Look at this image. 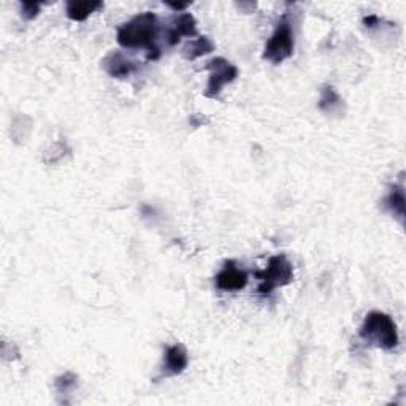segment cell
Wrapping results in <instances>:
<instances>
[{
  "instance_id": "cell-1",
  "label": "cell",
  "mask_w": 406,
  "mask_h": 406,
  "mask_svg": "<svg viewBox=\"0 0 406 406\" xmlns=\"http://www.w3.org/2000/svg\"><path fill=\"white\" fill-rule=\"evenodd\" d=\"M159 34V22L154 13H141L126 22L117 31V42L124 48H152Z\"/></svg>"
},
{
  "instance_id": "cell-2",
  "label": "cell",
  "mask_w": 406,
  "mask_h": 406,
  "mask_svg": "<svg viewBox=\"0 0 406 406\" xmlns=\"http://www.w3.org/2000/svg\"><path fill=\"white\" fill-rule=\"evenodd\" d=\"M361 338L378 346L381 349L392 351L398 345L397 326L391 316L381 311H373L365 317L361 328Z\"/></svg>"
},
{
  "instance_id": "cell-3",
  "label": "cell",
  "mask_w": 406,
  "mask_h": 406,
  "mask_svg": "<svg viewBox=\"0 0 406 406\" xmlns=\"http://www.w3.org/2000/svg\"><path fill=\"white\" fill-rule=\"evenodd\" d=\"M257 278L261 280V286H259V293L267 296L276 287L286 286L292 281L293 270L292 263L287 261L286 256H275L268 261V267L263 272H257Z\"/></svg>"
},
{
  "instance_id": "cell-4",
  "label": "cell",
  "mask_w": 406,
  "mask_h": 406,
  "mask_svg": "<svg viewBox=\"0 0 406 406\" xmlns=\"http://www.w3.org/2000/svg\"><path fill=\"white\" fill-rule=\"evenodd\" d=\"M293 52V34L289 24L281 22L275 34L270 37L263 57L273 64H281L289 59Z\"/></svg>"
},
{
  "instance_id": "cell-5",
  "label": "cell",
  "mask_w": 406,
  "mask_h": 406,
  "mask_svg": "<svg viewBox=\"0 0 406 406\" xmlns=\"http://www.w3.org/2000/svg\"><path fill=\"white\" fill-rule=\"evenodd\" d=\"M208 68L211 70V75H210L208 87H207V92H205V96L216 99L221 94L222 87L229 83H232V81L237 78L238 68L232 66L231 62L222 57H216L213 59V61H210Z\"/></svg>"
},
{
  "instance_id": "cell-6",
  "label": "cell",
  "mask_w": 406,
  "mask_h": 406,
  "mask_svg": "<svg viewBox=\"0 0 406 406\" xmlns=\"http://www.w3.org/2000/svg\"><path fill=\"white\" fill-rule=\"evenodd\" d=\"M246 284H248V275L235 266V262L226 263V267L216 276L217 289L226 292L241 291L243 287H246Z\"/></svg>"
},
{
  "instance_id": "cell-7",
  "label": "cell",
  "mask_w": 406,
  "mask_h": 406,
  "mask_svg": "<svg viewBox=\"0 0 406 406\" xmlns=\"http://www.w3.org/2000/svg\"><path fill=\"white\" fill-rule=\"evenodd\" d=\"M102 66L105 68V72L110 76H113V78H127V76H131L135 72L133 62L129 61V59L119 51L110 52V55L103 59Z\"/></svg>"
},
{
  "instance_id": "cell-8",
  "label": "cell",
  "mask_w": 406,
  "mask_h": 406,
  "mask_svg": "<svg viewBox=\"0 0 406 406\" xmlns=\"http://www.w3.org/2000/svg\"><path fill=\"white\" fill-rule=\"evenodd\" d=\"M194 35H197L196 20L189 13H182L173 21L167 38L170 45H176L181 40V37H194Z\"/></svg>"
},
{
  "instance_id": "cell-9",
  "label": "cell",
  "mask_w": 406,
  "mask_h": 406,
  "mask_svg": "<svg viewBox=\"0 0 406 406\" xmlns=\"http://www.w3.org/2000/svg\"><path fill=\"white\" fill-rule=\"evenodd\" d=\"M187 352L181 345L170 346L166 352V361H164V373L166 376H175L184 372L187 367Z\"/></svg>"
},
{
  "instance_id": "cell-10",
  "label": "cell",
  "mask_w": 406,
  "mask_h": 406,
  "mask_svg": "<svg viewBox=\"0 0 406 406\" xmlns=\"http://www.w3.org/2000/svg\"><path fill=\"white\" fill-rule=\"evenodd\" d=\"M102 8L100 2H68L67 15L73 21H85L94 11Z\"/></svg>"
},
{
  "instance_id": "cell-11",
  "label": "cell",
  "mask_w": 406,
  "mask_h": 406,
  "mask_svg": "<svg viewBox=\"0 0 406 406\" xmlns=\"http://www.w3.org/2000/svg\"><path fill=\"white\" fill-rule=\"evenodd\" d=\"M215 50L213 42L208 37H198L197 40H194L184 48V56L186 59H197L203 55H208Z\"/></svg>"
},
{
  "instance_id": "cell-12",
  "label": "cell",
  "mask_w": 406,
  "mask_h": 406,
  "mask_svg": "<svg viewBox=\"0 0 406 406\" xmlns=\"http://www.w3.org/2000/svg\"><path fill=\"white\" fill-rule=\"evenodd\" d=\"M386 205L389 207L393 215L398 217H403L405 213V194H403V187H393L391 191L389 197L386 198Z\"/></svg>"
},
{
  "instance_id": "cell-13",
  "label": "cell",
  "mask_w": 406,
  "mask_h": 406,
  "mask_svg": "<svg viewBox=\"0 0 406 406\" xmlns=\"http://www.w3.org/2000/svg\"><path fill=\"white\" fill-rule=\"evenodd\" d=\"M340 97L337 96V92L333 91V87H326V89L322 91V97H321V103H319V107H321V110L326 107V105H331V107H328V111L327 113H332L333 111V108L335 107H338L340 105Z\"/></svg>"
},
{
  "instance_id": "cell-14",
  "label": "cell",
  "mask_w": 406,
  "mask_h": 406,
  "mask_svg": "<svg viewBox=\"0 0 406 406\" xmlns=\"http://www.w3.org/2000/svg\"><path fill=\"white\" fill-rule=\"evenodd\" d=\"M22 11H24V16L27 20H32L38 15L40 5L38 3H22Z\"/></svg>"
},
{
  "instance_id": "cell-15",
  "label": "cell",
  "mask_w": 406,
  "mask_h": 406,
  "mask_svg": "<svg viewBox=\"0 0 406 406\" xmlns=\"http://www.w3.org/2000/svg\"><path fill=\"white\" fill-rule=\"evenodd\" d=\"M189 3H170V7L175 8V10H184Z\"/></svg>"
}]
</instances>
